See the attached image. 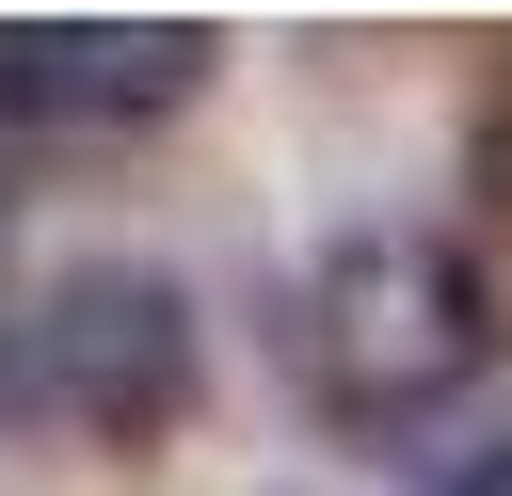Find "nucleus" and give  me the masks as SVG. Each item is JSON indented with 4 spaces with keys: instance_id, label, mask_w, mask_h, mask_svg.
Here are the masks:
<instances>
[{
    "instance_id": "1",
    "label": "nucleus",
    "mask_w": 512,
    "mask_h": 496,
    "mask_svg": "<svg viewBox=\"0 0 512 496\" xmlns=\"http://www.w3.org/2000/svg\"><path fill=\"white\" fill-rule=\"evenodd\" d=\"M288 368L336 432H416L496 368V272L448 224H336L288 288Z\"/></svg>"
},
{
    "instance_id": "2",
    "label": "nucleus",
    "mask_w": 512,
    "mask_h": 496,
    "mask_svg": "<svg viewBox=\"0 0 512 496\" xmlns=\"http://www.w3.org/2000/svg\"><path fill=\"white\" fill-rule=\"evenodd\" d=\"M208 400V304L176 256H64L0 320V432H80V448H160Z\"/></svg>"
},
{
    "instance_id": "3",
    "label": "nucleus",
    "mask_w": 512,
    "mask_h": 496,
    "mask_svg": "<svg viewBox=\"0 0 512 496\" xmlns=\"http://www.w3.org/2000/svg\"><path fill=\"white\" fill-rule=\"evenodd\" d=\"M224 64L208 16H0V128H160Z\"/></svg>"
},
{
    "instance_id": "4",
    "label": "nucleus",
    "mask_w": 512,
    "mask_h": 496,
    "mask_svg": "<svg viewBox=\"0 0 512 496\" xmlns=\"http://www.w3.org/2000/svg\"><path fill=\"white\" fill-rule=\"evenodd\" d=\"M464 192L512 224V48H496V80H480V112H464Z\"/></svg>"
},
{
    "instance_id": "5",
    "label": "nucleus",
    "mask_w": 512,
    "mask_h": 496,
    "mask_svg": "<svg viewBox=\"0 0 512 496\" xmlns=\"http://www.w3.org/2000/svg\"><path fill=\"white\" fill-rule=\"evenodd\" d=\"M448 496H512V432H496V448H480V464H464Z\"/></svg>"
},
{
    "instance_id": "6",
    "label": "nucleus",
    "mask_w": 512,
    "mask_h": 496,
    "mask_svg": "<svg viewBox=\"0 0 512 496\" xmlns=\"http://www.w3.org/2000/svg\"><path fill=\"white\" fill-rule=\"evenodd\" d=\"M288 496H304V480H288Z\"/></svg>"
}]
</instances>
